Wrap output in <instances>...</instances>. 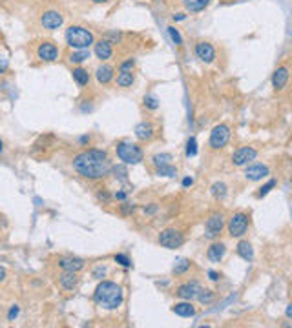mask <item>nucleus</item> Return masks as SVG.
<instances>
[{
  "label": "nucleus",
  "instance_id": "f257e3e1",
  "mask_svg": "<svg viewBox=\"0 0 292 328\" xmlns=\"http://www.w3.org/2000/svg\"><path fill=\"white\" fill-rule=\"evenodd\" d=\"M73 170L84 179H102L112 172V162L102 149H86L73 159Z\"/></svg>",
  "mask_w": 292,
  "mask_h": 328
},
{
  "label": "nucleus",
  "instance_id": "f03ea898",
  "mask_svg": "<svg viewBox=\"0 0 292 328\" xmlns=\"http://www.w3.org/2000/svg\"><path fill=\"white\" fill-rule=\"evenodd\" d=\"M93 301L99 306L106 308V310H117L121 304H123V301H125V293H123V288L117 283L102 281L101 285L95 288Z\"/></svg>",
  "mask_w": 292,
  "mask_h": 328
},
{
  "label": "nucleus",
  "instance_id": "7ed1b4c3",
  "mask_svg": "<svg viewBox=\"0 0 292 328\" xmlns=\"http://www.w3.org/2000/svg\"><path fill=\"white\" fill-rule=\"evenodd\" d=\"M66 42L73 49H88L91 44H95L93 33L83 26H70L66 30Z\"/></svg>",
  "mask_w": 292,
  "mask_h": 328
},
{
  "label": "nucleus",
  "instance_id": "20e7f679",
  "mask_svg": "<svg viewBox=\"0 0 292 328\" xmlns=\"http://www.w3.org/2000/svg\"><path fill=\"white\" fill-rule=\"evenodd\" d=\"M115 151H117V157H119L125 164H139L144 157L143 149L131 143H119L117 148H115Z\"/></svg>",
  "mask_w": 292,
  "mask_h": 328
},
{
  "label": "nucleus",
  "instance_id": "39448f33",
  "mask_svg": "<svg viewBox=\"0 0 292 328\" xmlns=\"http://www.w3.org/2000/svg\"><path fill=\"white\" fill-rule=\"evenodd\" d=\"M159 245L163 248H168V250H175V248H181V246L185 245V237L177 230L168 228V230H163L159 233Z\"/></svg>",
  "mask_w": 292,
  "mask_h": 328
},
{
  "label": "nucleus",
  "instance_id": "423d86ee",
  "mask_svg": "<svg viewBox=\"0 0 292 328\" xmlns=\"http://www.w3.org/2000/svg\"><path fill=\"white\" fill-rule=\"evenodd\" d=\"M249 230V215L239 212V214H234L228 221V233L230 237H243Z\"/></svg>",
  "mask_w": 292,
  "mask_h": 328
},
{
  "label": "nucleus",
  "instance_id": "0eeeda50",
  "mask_svg": "<svg viewBox=\"0 0 292 328\" xmlns=\"http://www.w3.org/2000/svg\"><path fill=\"white\" fill-rule=\"evenodd\" d=\"M228 141H230V128L225 124H217L210 133L209 144L212 149H221L227 146Z\"/></svg>",
  "mask_w": 292,
  "mask_h": 328
},
{
  "label": "nucleus",
  "instance_id": "6e6552de",
  "mask_svg": "<svg viewBox=\"0 0 292 328\" xmlns=\"http://www.w3.org/2000/svg\"><path fill=\"white\" fill-rule=\"evenodd\" d=\"M257 157V149L252 146H243L234 151L232 155V164L234 166H247L250 161H254Z\"/></svg>",
  "mask_w": 292,
  "mask_h": 328
},
{
  "label": "nucleus",
  "instance_id": "1a4fd4ad",
  "mask_svg": "<svg viewBox=\"0 0 292 328\" xmlns=\"http://www.w3.org/2000/svg\"><path fill=\"white\" fill-rule=\"evenodd\" d=\"M194 53H196V57L201 62H205V64H212L215 60V49L214 46L210 44V42H197L196 46H194Z\"/></svg>",
  "mask_w": 292,
  "mask_h": 328
},
{
  "label": "nucleus",
  "instance_id": "9d476101",
  "mask_svg": "<svg viewBox=\"0 0 292 328\" xmlns=\"http://www.w3.org/2000/svg\"><path fill=\"white\" fill-rule=\"evenodd\" d=\"M223 226H225V219H223V215L212 214L209 219H207V224H205V235H207L209 239H215L221 233Z\"/></svg>",
  "mask_w": 292,
  "mask_h": 328
},
{
  "label": "nucleus",
  "instance_id": "9b49d317",
  "mask_svg": "<svg viewBox=\"0 0 292 328\" xmlns=\"http://www.w3.org/2000/svg\"><path fill=\"white\" fill-rule=\"evenodd\" d=\"M37 57L42 62H55V60L59 59V48L49 40L42 42L41 46H39V49H37Z\"/></svg>",
  "mask_w": 292,
  "mask_h": 328
},
{
  "label": "nucleus",
  "instance_id": "f8f14e48",
  "mask_svg": "<svg viewBox=\"0 0 292 328\" xmlns=\"http://www.w3.org/2000/svg\"><path fill=\"white\" fill-rule=\"evenodd\" d=\"M62 22H64V18H62V15H60L59 11H53V9H49V11H44L41 17V24L44 30H59L60 26H62Z\"/></svg>",
  "mask_w": 292,
  "mask_h": 328
},
{
  "label": "nucleus",
  "instance_id": "ddd939ff",
  "mask_svg": "<svg viewBox=\"0 0 292 328\" xmlns=\"http://www.w3.org/2000/svg\"><path fill=\"white\" fill-rule=\"evenodd\" d=\"M289 78H291L289 68H285V66L278 68V70H276V72L272 73V88H274L276 91H281V90H283V88L287 86Z\"/></svg>",
  "mask_w": 292,
  "mask_h": 328
},
{
  "label": "nucleus",
  "instance_id": "4468645a",
  "mask_svg": "<svg viewBox=\"0 0 292 328\" xmlns=\"http://www.w3.org/2000/svg\"><path fill=\"white\" fill-rule=\"evenodd\" d=\"M199 290H201L199 283L192 281V283H185V285H181V287L177 288V295L181 299H185V301H192L194 297H197Z\"/></svg>",
  "mask_w": 292,
  "mask_h": 328
},
{
  "label": "nucleus",
  "instance_id": "2eb2a0df",
  "mask_svg": "<svg viewBox=\"0 0 292 328\" xmlns=\"http://www.w3.org/2000/svg\"><path fill=\"white\" fill-rule=\"evenodd\" d=\"M59 266L64 272H79L84 268V259L81 257H62L59 261Z\"/></svg>",
  "mask_w": 292,
  "mask_h": 328
},
{
  "label": "nucleus",
  "instance_id": "dca6fc26",
  "mask_svg": "<svg viewBox=\"0 0 292 328\" xmlns=\"http://www.w3.org/2000/svg\"><path fill=\"white\" fill-rule=\"evenodd\" d=\"M268 175V168L265 164H252L245 170V177L249 181H261Z\"/></svg>",
  "mask_w": 292,
  "mask_h": 328
},
{
  "label": "nucleus",
  "instance_id": "f3484780",
  "mask_svg": "<svg viewBox=\"0 0 292 328\" xmlns=\"http://www.w3.org/2000/svg\"><path fill=\"white\" fill-rule=\"evenodd\" d=\"M95 55L97 59L101 60H108L112 55H114V48H112V42L108 38H102V40L95 42Z\"/></svg>",
  "mask_w": 292,
  "mask_h": 328
},
{
  "label": "nucleus",
  "instance_id": "a211bd4d",
  "mask_svg": "<svg viewBox=\"0 0 292 328\" xmlns=\"http://www.w3.org/2000/svg\"><path fill=\"white\" fill-rule=\"evenodd\" d=\"M172 312L179 317H192V316H196V306H194L190 301H183V303L173 304Z\"/></svg>",
  "mask_w": 292,
  "mask_h": 328
},
{
  "label": "nucleus",
  "instance_id": "6ab92c4d",
  "mask_svg": "<svg viewBox=\"0 0 292 328\" xmlns=\"http://www.w3.org/2000/svg\"><path fill=\"white\" fill-rule=\"evenodd\" d=\"M225 254H227V246L223 245V243H214V245L209 248V252H207V257H209L212 262H221L223 257H225Z\"/></svg>",
  "mask_w": 292,
  "mask_h": 328
},
{
  "label": "nucleus",
  "instance_id": "aec40b11",
  "mask_svg": "<svg viewBox=\"0 0 292 328\" xmlns=\"http://www.w3.org/2000/svg\"><path fill=\"white\" fill-rule=\"evenodd\" d=\"M95 78L99 84H108L112 78H114V68L108 64H101L99 68H97Z\"/></svg>",
  "mask_w": 292,
  "mask_h": 328
},
{
  "label": "nucleus",
  "instance_id": "412c9836",
  "mask_svg": "<svg viewBox=\"0 0 292 328\" xmlns=\"http://www.w3.org/2000/svg\"><path fill=\"white\" fill-rule=\"evenodd\" d=\"M135 137L139 141H150L154 137V126L150 122H141V124L135 126Z\"/></svg>",
  "mask_w": 292,
  "mask_h": 328
},
{
  "label": "nucleus",
  "instance_id": "4be33fe9",
  "mask_svg": "<svg viewBox=\"0 0 292 328\" xmlns=\"http://www.w3.org/2000/svg\"><path fill=\"white\" fill-rule=\"evenodd\" d=\"M77 272H64V274L60 275V287L64 288V290H73V288L77 287Z\"/></svg>",
  "mask_w": 292,
  "mask_h": 328
},
{
  "label": "nucleus",
  "instance_id": "5701e85b",
  "mask_svg": "<svg viewBox=\"0 0 292 328\" xmlns=\"http://www.w3.org/2000/svg\"><path fill=\"white\" fill-rule=\"evenodd\" d=\"M209 4H210V0H183V6H185L190 13L203 11V9H207Z\"/></svg>",
  "mask_w": 292,
  "mask_h": 328
},
{
  "label": "nucleus",
  "instance_id": "b1692460",
  "mask_svg": "<svg viewBox=\"0 0 292 328\" xmlns=\"http://www.w3.org/2000/svg\"><path fill=\"white\" fill-rule=\"evenodd\" d=\"M238 255L249 262L254 259V250H252V245L249 243V241H241V243L238 245Z\"/></svg>",
  "mask_w": 292,
  "mask_h": 328
},
{
  "label": "nucleus",
  "instance_id": "393cba45",
  "mask_svg": "<svg viewBox=\"0 0 292 328\" xmlns=\"http://www.w3.org/2000/svg\"><path fill=\"white\" fill-rule=\"evenodd\" d=\"M72 75H73V80L83 88V86H88V82H89V73L84 70V68H73V72H72Z\"/></svg>",
  "mask_w": 292,
  "mask_h": 328
},
{
  "label": "nucleus",
  "instance_id": "a878e982",
  "mask_svg": "<svg viewBox=\"0 0 292 328\" xmlns=\"http://www.w3.org/2000/svg\"><path fill=\"white\" fill-rule=\"evenodd\" d=\"M133 82H135L133 73L131 72H119V75H117V84H119L121 88H130Z\"/></svg>",
  "mask_w": 292,
  "mask_h": 328
},
{
  "label": "nucleus",
  "instance_id": "bb28decb",
  "mask_svg": "<svg viewBox=\"0 0 292 328\" xmlns=\"http://www.w3.org/2000/svg\"><path fill=\"white\" fill-rule=\"evenodd\" d=\"M89 59V51L88 49H75L72 55H70V62L72 64H83L84 60Z\"/></svg>",
  "mask_w": 292,
  "mask_h": 328
},
{
  "label": "nucleus",
  "instance_id": "cd10ccee",
  "mask_svg": "<svg viewBox=\"0 0 292 328\" xmlns=\"http://www.w3.org/2000/svg\"><path fill=\"white\" fill-rule=\"evenodd\" d=\"M214 297H215V293H214V290H207V288H201L199 290V293H197V299H199V303L201 304H210L212 301H214Z\"/></svg>",
  "mask_w": 292,
  "mask_h": 328
},
{
  "label": "nucleus",
  "instance_id": "c85d7f7f",
  "mask_svg": "<svg viewBox=\"0 0 292 328\" xmlns=\"http://www.w3.org/2000/svg\"><path fill=\"white\" fill-rule=\"evenodd\" d=\"M212 195L215 199H225L227 197V184L225 182H214L212 184Z\"/></svg>",
  "mask_w": 292,
  "mask_h": 328
},
{
  "label": "nucleus",
  "instance_id": "c756f323",
  "mask_svg": "<svg viewBox=\"0 0 292 328\" xmlns=\"http://www.w3.org/2000/svg\"><path fill=\"white\" fill-rule=\"evenodd\" d=\"M157 175H163V177H175V175H177V170H175L172 164H165V166L157 168Z\"/></svg>",
  "mask_w": 292,
  "mask_h": 328
},
{
  "label": "nucleus",
  "instance_id": "7c9ffc66",
  "mask_svg": "<svg viewBox=\"0 0 292 328\" xmlns=\"http://www.w3.org/2000/svg\"><path fill=\"white\" fill-rule=\"evenodd\" d=\"M188 268H190V261H188V259H179V261L175 262V266H173V274L181 275V274H185Z\"/></svg>",
  "mask_w": 292,
  "mask_h": 328
},
{
  "label": "nucleus",
  "instance_id": "2f4dec72",
  "mask_svg": "<svg viewBox=\"0 0 292 328\" xmlns=\"http://www.w3.org/2000/svg\"><path fill=\"white\" fill-rule=\"evenodd\" d=\"M154 164L157 168L159 166H165V164H170V161H172V155L170 153H157V155H154Z\"/></svg>",
  "mask_w": 292,
  "mask_h": 328
},
{
  "label": "nucleus",
  "instance_id": "473e14b6",
  "mask_svg": "<svg viewBox=\"0 0 292 328\" xmlns=\"http://www.w3.org/2000/svg\"><path fill=\"white\" fill-rule=\"evenodd\" d=\"M276 184H278V181L270 179L267 184H263L261 188H259V191H257V197H259V199H263L265 195H268V193H270V190H272V188H276Z\"/></svg>",
  "mask_w": 292,
  "mask_h": 328
},
{
  "label": "nucleus",
  "instance_id": "72a5a7b5",
  "mask_svg": "<svg viewBox=\"0 0 292 328\" xmlns=\"http://www.w3.org/2000/svg\"><path fill=\"white\" fill-rule=\"evenodd\" d=\"M167 30H168V35H170L173 44H175V46H181V44H183V36H181V33H179L173 26H170V28H167Z\"/></svg>",
  "mask_w": 292,
  "mask_h": 328
},
{
  "label": "nucleus",
  "instance_id": "f704fd0d",
  "mask_svg": "<svg viewBox=\"0 0 292 328\" xmlns=\"http://www.w3.org/2000/svg\"><path fill=\"white\" fill-rule=\"evenodd\" d=\"M186 155H188V157L197 155V141H196V137L188 139V143H186Z\"/></svg>",
  "mask_w": 292,
  "mask_h": 328
},
{
  "label": "nucleus",
  "instance_id": "c9c22d12",
  "mask_svg": "<svg viewBox=\"0 0 292 328\" xmlns=\"http://www.w3.org/2000/svg\"><path fill=\"white\" fill-rule=\"evenodd\" d=\"M115 262H119L121 266H125V268H130L131 266L130 257L125 255V254H117V255H115Z\"/></svg>",
  "mask_w": 292,
  "mask_h": 328
},
{
  "label": "nucleus",
  "instance_id": "e433bc0d",
  "mask_svg": "<svg viewBox=\"0 0 292 328\" xmlns=\"http://www.w3.org/2000/svg\"><path fill=\"white\" fill-rule=\"evenodd\" d=\"M133 68H135V60L128 59V60H125V62L119 66V72H131Z\"/></svg>",
  "mask_w": 292,
  "mask_h": 328
},
{
  "label": "nucleus",
  "instance_id": "4c0bfd02",
  "mask_svg": "<svg viewBox=\"0 0 292 328\" xmlns=\"http://www.w3.org/2000/svg\"><path fill=\"white\" fill-rule=\"evenodd\" d=\"M144 104H146V108H150V109H157L159 108V102H157V99L152 95L144 97Z\"/></svg>",
  "mask_w": 292,
  "mask_h": 328
},
{
  "label": "nucleus",
  "instance_id": "58836bf2",
  "mask_svg": "<svg viewBox=\"0 0 292 328\" xmlns=\"http://www.w3.org/2000/svg\"><path fill=\"white\" fill-rule=\"evenodd\" d=\"M7 68H9V60H7L4 55H0V75H2V73H6Z\"/></svg>",
  "mask_w": 292,
  "mask_h": 328
},
{
  "label": "nucleus",
  "instance_id": "ea45409f",
  "mask_svg": "<svg viewBox=\"0 0 292 328\" xmlns=\"http://www.w3.org/2000/svg\"><path fill=\"white\" fill-rule=\"evenodd\" d=\"M133 210H135V206H133V204H130V203H123V204H121V212H123V215L131 214Z\"/></svg>",
  "mask_w": 292,
  "mask_h": 328
},
{
  "label": "nucleus",
  "instance_id": "a19ab883",
  "mask_svg": "<svg viewBox=\"0 0 292 328\" xmlns=\"http://www.w3.org/2000/svg\"><path fill=\"white\" fill-rule=\"evenodd\" d=\"M97 197H99V201H102L104 204H108V203H110V199H112V197H110V193H108L106 190L99 191V193H97Z\"/></svg>",
  "mask_w": 292,
  "mask_h": 328
},
{
  "label": "nucleus",
  "instance_id": "79ce46f5",
  "mask_svg": "<svg viewBox=\"0 0 292 328\" xmlns=\"http://www.w3.org/2000/svg\"><path fill=\"white\" fill-rule=\"evenodd\" d=\"M104 274H106V268H104V266H97V268L93 270V277H95V279H102Z\"/></svg>",
  "mask_w": 292,
  "mask_h": 328
},
{
  "label": "nucleus",
  "instance_id": "37998d69",
  "mask_svg": "<svg viewBox=\"0 0 292 328\" xmlns=\"http://www.w3.org/2000/svg\"><path fill=\"white\" fill-rule=\"evenodd\" d=\"M18 312H20V308H18L17 304H13L11 310H9V316H7V319H9V321H13V319L18 316Z\"/></svg>",
  "mask_w": 292,
  "mask_h": 328
},
{
  "label": "nucleus",
  "instance_id": "c03bdc74",
  "mask_svg": "<svg viewBox=\"0 0 292 328\" xmlns=\"http://www.w3.org/2000/svg\"><path fill=\"white\" fill-rule=\"evenodd\" d=\"M114 197L117 199V201H125V199H126V191H117Z\"/></svg>",
  "mask_w": 292,
  "mask_h": 328
},
{
  "label": "nucleus",
  "instance_id": "a18cd8bd",
  "mask_svg": "<svg viewBox=\"0 0 292 328\" xmlns=\"http://www.w3.org/2000/svg\"><path fill=\"white\" fill-rule=\"evenodd\" d=\"M192 184H194V179H192V177H185V179H183V186H185V188H188V186Z\"/></svg>",
  "mask_w": 292,
  "mask_h": 328
},
{
  "label": "nucleus",
  "instance_id": "49530a36",
  "mask_svg": "<svg viewBox=\"0 0 292 328\" xmlns=\"http://www.w3.org/2000/svg\"><path fill=\"white\" fill-rule=\"evenodd\" d=\"M209 275L212 281H219V274L217 272H214V270H209Z\"/></svg>",
  "mask_w": 292,
  "mask_h": 328
},
{
  "label": "nucleus",
  "instance_id": "de8ad7c7",
  "mask_svg": "<svg viewBox=\"0 0 292 328\" xmlns=\"http://www.w3.org/2000/svg\"><path fill=\"white\" fill-rule=\"evenodd\" d=\"M185 18H186L185 13H177V15H173V20H175V22H181V20H185Z\"/></svg>",
  "mask_w": 292,
  "mask_h": 328
},
{
  "label": "nucleus",
  "instance_id": "09e8293b",
  "mask_svg": "<svg viewBox=\"0 0 292 328\" xmlns=\"http://www.w3.org/2000/svg\"><path fill=\"white\" fill-rule=\"evenodd\" d=\"M157 212V206L155 204H152V206H148V208H144V214H155Z\"/></svg>",
  "mask_w": 292,
  "mask_h": 328
},
{
  "label": "nucleus",
  "instance_id": "8fccbe9b",
  "mask_svg": "<svg viewBox=\"0 0 292 328\" xmlns=\"http://www.w3.org/2000/svg\"><path fill=\"white\" fill-rule=\"evenodd\" d=\"M285 316L289 317V319H292V304H289V306H287V310H285Z\"/></svg>",
  "mask_w": 292,
  "mask_h": 328
},
{
  "label": "nucleus",
  "instance_id": "3c124183",
  "mask_svg": "<svg viewBox=\"0 0 292 328\" xmlns=\"http://www.w3.org/2000/svg\"><path fill=\"white\" fill-rule=\"evenodd\" d=\"M6 279V270L2 268V266H0V283H2V281Z\"/></svg>",
  "mask_w": 292,
  "mask_h": 328
},
{
  "label": "nucleus",
  "instance_id": "603ef678",
  "mask_svg": "<svg viewBox=\"0 0 292 328\" xmlns=\"http://www.w3.org/2000/svg\"><path fill=\"white\" fill-rule=\"evenodd\" d=\"M89 143V137L88 135H83V137H81V144H88Z\"/></svg>",
  "mask_w": 292,
  "mask_h": 328
},
{
  "label": "nucleus",
  "instance_id": "864d4df0",
  "mask_svg": "<svg viewBox=\"0 0 292 328\" xmlns=\"http://www.w3.org/2000/svg\"><path fill=\"white\" fill-rule=\"evenodd\" d=\"M95 4H102V2H108V0H93Z\"/></svg>",
  "mask_w": 292,
  "mask_h": 328
},
{
  "label": "nucleus",
  "instance_id": "5fc2aeb1",
  "mask_svg": "<svg viewBox=\"0 0 292 328\" xmlns=\"http://www.w3.org/2000/svg\"><path fill=\"white\" fill-rule=\"evenodd\" d=\"M0 151H2V141H0Z\"/></svg>",
  "mask_w": 292,
  "mask_h": 328
}]
</instances>
